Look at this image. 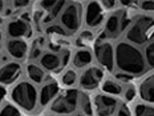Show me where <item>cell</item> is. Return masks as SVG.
Instances as JSON below:
<instances>
[{
  "label": "cell",
  "mask_w": 154,
  "mask_h": 116,
  "mask_svg": "<svg viewBox=\"0 0 154 116\" xmlns=\"http://www.w3.org/2000/svg\"><path fill=\"white\" fill-rule=\"evenodd\" d=\"M93 111L96 116H113L118 108V100L113 96L97 93L93 96Z\"/></svg>",
  "instance_id": "9"
},
{
  "label": "cell",
  "mask_w": 154,
  "mask_h": 116,
  "mask_svg": "<svg viewBox=\"0 0 154 116\" xmlns=\"http://www.w3.org/2000/svg\"><path fill=\"white\" fill-rule=\"evenodd\" d=\"M45 116H61V115H54V114H47Z\"/></svg>",
  "instance_id": "40"
},
{
  "label": "cell",
  "mask_w": 154,
  "mask_h": 116,
  "mask_svg": "<svg viewBox=\"0 0 154 116\" xmlns=\"http://www.w3.org/2000/svg\"><path fill=\"white\" fill-rule=\"evenodd\" d=\"M82 18H84V11H82V5L76 2H68L59 16L60 25L65 30L66 32H77L81 27Z\"/></svg>",
  "instance_id": "5"
},
{
  "label": "cell",
  "mask_w": 154,
  "mask_h": 116,
  "mask_svg": "<svg viewBox=\"0 0 154 116\" xmlns=\"http://www.w3.org/2000/svg\"><path fill=\"white\" fill-rule=\"evenodd\" d=\"M29 31H31L29 24L21 18L12 19L7 24V34L11 39H23L28 36Z\"/></svg>",
  "instance_id": "13"
},
{
  "label": "cell",
  "mask_w": 154,
  "mask_h": 116,
  "mask_svg": "<svg viewBox=\"0 0 154 116\" xmlns=\"http://www.w3.org/2000/svg\"><path fill=\"white\" fill-rule=\"evenodd\" d=\"M2 31H0V51H2Z\"/></svg>",
  "instance_id": "39"
},
{
  "label": "cell",
  "mask_w": 154,
  "mask_h": 116,
  "mask_svg": "<svg viewBox=\"0 0 154 116\" xmlns=\"http://www.w3.org/2000/svg\"><path fill=\"white\" fill-rule=\"evenodd\" d=\"M5 7H7L5 2H2V0H0V14H3V12L5 11Z\"/></svg>",
  "instance_id": "37"
},
{
  "label": "cell",
  "mask_w": 154,
  "mask_h": 116,
  "mask_svg": "<svg viewBox=\"0 0 154 116\" xmlns=\"http://www.w3.org/2000/svg\"><path fill=\"white\" fill-rule=\"evenodd\" d=\"M93 56L101 66V68L108 69L109 72L114 69V46L106 39H100L94 44Z\"/></svg>",
  "instance_id": "7"
},
{
  "label": "cell",
  "mask_w": 154,
  "mask_h": 116,
  "mask_svg": "<svg viewBox=\"0 0 154 116\" xmlns=\"http://www.w3.org/2000/svg\"><path fill=\"white\" fill-rule=\"evenodd\" d=\"M11 100L17 108L31 112L38 105V91L29 80H20L12 87Z\"/></svg>",
  "instance_id": "2"
},
{
  "label": "cell",
  "mask_w": 154,
  "mask_h": 116,
  "mask_svg": "<svg viewBox=\"0 0 154 116\" xmlns=\"http://www.w3.org/2000/svg\"><path fill=\"white\" fill-rule=\"evenodd\" d=\"M104 80V71L98 66H89L79 76V87L84 91H93L98 88Z\"/></svg>",
  "instance_id": "8"
},
{
  "label": "cell",
  "mask_w": 154,
  "mask_h": 116,
  "mask_svg": "<svg viewBox=\"0 0 154 116\" xmlns=\"http://www.w3.org/2000/svg\"><path fill=\"white\" fill-rule=\"evenodd\" d=\"M38 5H40V8L43 9L44 12H51L52 8L56 5V0H45V2H40Z\"/></svg>",
  "instance_id": "31"
},
{
  "label": "cell",
  "mask_w": 154,
  "mask_h": 116,
  "mask_svg": "<svg viewBox=\"0 0 154 116\" xmlns=\"http://www.w3.org/2000/svg\"><path fill=\"white\" fill-rule=\"evenodd\" d=\"M66 5V2H63V0H59V2H56V5L52 8V11L49 12V16L52 19H56L59 18L60 15H61V12L64 11V8H65Z\"/></svg>",
  "instance_id": "27"
},
{
  "label": "cell",
  "mask_w": 154,
  "mask_h": 116,
  "mask_svg": "<svg viewBox=\"0 0 154 116\" xmlns=\"http://www.w3.org/2000/svg\"><path fill=\"white\" fill-rule=\"evenodd\" d=\"M32 2H28V0H15V2H11V5L15 8H27L29 7Z\"/></svg>",
  "instance_id": "32"
},
{
  "label": "cell",
  "mask_w": 154,
  "mask_h": 116,
  "mask_svg": "<svg viewBox=\"0 0 154 116\" xmlns=\"http://www.w3.org/2000/svg\"><path fill=\"white\" fill-rule=\"evenodd\" d=\"M5 95H7V89L4 88V85L0 84V107L3 105V100H4Z\"/></svg>",
  "instance_id": "35"
},
{
  "label": "cell",
  "mask_w": 154,
  "mask_h": 116,
  "mask_svg": "<svg viewBox=\"0 0 154 116\" xmlns=\"http://www.w3.org/2000/svg\"><path fill=\"white\" fill-rule=\"evenodd\" d=\"M60 93V87L56 80H45L38 89V105L47 107L54 100L57 95Z\"/></svg>",
  "instance_id": "11"
},
{
  "label": "cell",
  "mask_w": 154,
  "mask_h": 116,
  "mask_svg": "<svg viewBox=\"0 0 154 116\" xmlns=\"http://www.w3.org/2000/svg\"><path fill=\"white\" fill-rule=\"evenodd\" d=\"M21 75V66L19 62H7L0 66V84L8 85L15 83Z\"/></svg>",
  "instance_id": "12"
},
{
  "label": "cell",
  "mask_w": 154,
  "mask_h": 116,
  "mask_svg": "<svg viewBox=\"0 0 154 116\" xmlns=\"http://www.w3.org/2000/svg\"><path fill=\"white\" fill-rule=\"evenodd\" d=\"M101 91L102 93L105 95H109V96H122V92H124V85L118 82L117 79H104L101 83Z\"/></svg>",
  "instance_id": "19"
},
{
  "label": "cell",
  "mask_w": 154,
  "mask_h": 116,
  "mask_svg": "<svg viewBox=\"0 0 154 116\" xmlns=\"http://www.w3.org/2000/svg\"><path fill=\"white\" fill-rule=\"evenodd\" d=\"M84 21L88 28H98L105 21V9L100 2H89L84 8Z\"/></svg>",
  "instance_id": "10"
},
{
  "label": "cell",
  "mask_w": 154,
  "mask_h": 116,
  "mask_svg": "<svg viewBox=\"0 0 154 116\" xmlns=\"http://www.w3.org/2000/svg\"><path fill=\"white\" fill-rule=\"evenodd\" d=\"M77 82H79V75H77L76 69L68 68V69H65L63 72V75H61V83H63V85H65V87H73Z\"/></svg>",
  "instance_id": "23"
},
{
  "label": "cell",
  "mask_w": 154,
  "mask_h": 116,
  "mask_svg": "<svg viewBox=\"0 0 154 116\" xmlns=\"http://www.w3.org/2000/svg\"><path fill=\"white\" fill-rule=\"evenodd\" d=\"M45 32L51 36H66V34H68L60 24H54V23H51L48 25L45 28Z\"/></svg>",
  "instance_id": "25"
},
{
  "label": "cell",
  "mask_w": 154,
  "mask_h": 116,
  "mask_svg": "<svg viewBox=\"0 0 154 116\" xmlns=\"http://www.w3.org/2000/svg\"><path fill=\"white\" fill-rule=\"evenodd\" d=\"M101 7L104 9H109V11H116V8L118 7V2H114V0H102V2H100Z\"/></svg>",
  "instance_id": "30"
},
{
  "label": "cell",
  "mask_w": 154,
  "mask_h": 116,
  "mask_svg": "<svg viewBox=\"0 0 154 116\" xmlns=\"http://www.w3.org/2000/svg\"><path fill=\"white\" fill-rule=\"evenodd\" d=\"M116 116H133V114L130 112V109L128 108L126 104H124V103H120L118 104V108L117 111H116Z\"/></svg>",
  "instance_id": "29"
},
{
  "label": "cell",
  "mask_w": 154,
  "mask_h": 116,
  "mask_svg": "<svg viewBox=\"0 0 154 116\" xmlns=\"http://www.w3.org/2000/svg\"><path fill=\"white\" fill-rule=\"evenodd\" d=\"M137 96V89L134 85H126L124 88V92H122V98L125 99V102H133Z\"/></svg>",
  "instance_id": "26"
},
{
  "label": "cell",
  "mask_w": 154,
  "mask_h": 116,
  "mask_svg": "<svg viewBox=\"0 0 154 116\" xmlns=\"http://www.w3.org/2000/svg\"><path fill=\"white\" fill-rule=\"evenodd\" d=\"M80 39H82L84 41L91 40V39H92V32H91V31H84V32H81V35H80Z\"/></svg>",
  "instance_id": "36"
},
{
  "label": "cell",
  "mask_w": 154,
  "mask_h": 116,
  "mask_svg": "<svg viewBox=\"0 0 154 116\" xmlns=\"http://www.w3.org/2000/svg\"><path fill=\"white\" fill-rule=\"evenodd\" d=\"M38 63H40V67L44 71H49V72H56V71H59L60 67L63 66L61 56L57 52H52V51L44 52L41 55Z\"/></svg>",
  "instance_id": "16"
},
{
  "label": "cell",
  "mask_w": 154,
  "mask_h": 116,
  "mask_svg": "<svg viewBox=\"0 0 154 116\" xmlns=\"http://www.w3.org/2000/svg\"><path fill=\"white\" fill-rule=\"evenodd\" d=\"M142 53H143V59H145L146 67L154 69V35L150 36V39L146 41L145 46H143Z\"/></svg>",
  "instance_id": "20"
},
{
  "label": "cell",
  "mask_w": 154,
  "mask_h": 116,
  "mask_svg": "<svg viewBox=\"0 0 154 116\" xmlns=\"http://www.w3.org/2000/svg\"><path fill=\"white\" fill-rule=\"evenodd\" d=\"M25 75H27L28 80L35 85L43 84L47 80V73H45V71L40 67V64L28 63L27 67H25Z\"/></svg>",
  "instance_id": "17"
},
{
  "label": "cell",
  "mask_w": 154,
  "mask_h": 116,
  "mask_svg": "<svg viewBox=\"0 0 154 116\" xmlns=\"http://www.w3.org/2000/svg\"><path fill=\"white\" fill-rule=\"evenodd\" d=\"M43 53H44L43 48L38 46V44H35V47L32 48V51H31V59H37L38 56L41 57V55Z\"/></svg>",
  "instance_id": "34"
},
{
  "label": "cell",
  "mask_w": 154,
  "mask_h": 116,
  "mask_svg": "<svg viewBox=\"0 0 154 116\" xmlns=\"http://www.w3.org/2000/svg\"><path fill=\"white\" fill-rule=\"evenodd\" d=\"M133 116H154V105L145 102L136 103L133 107Z\"/></svg>",
  "instance_id": "21"
},
{
  "label": "cell",
  "mask_w": 154,
  "mask_h": 116,
  "mask_svg": "<svg viewBox=\"0 0 154 116\" xmlns=\"http://www.w3.org/2000/svg\"><path fill=\"white\" fill-rule=\"evenodd\" d=\"M0 116H21V112L12 103H4L0 107Z\"/></svg>",
  "instance_id": "24"
},
{
  "label": "cell",
  "mask_w": 154,
  "mask_h": 116,
  "mask_svg": "<svg viewBox=\"0 0 154 116\" xmlns=\"http://www.w3.org/2000/svg\"><path fill=\"white\" fill-rule=\"evenodd\" d=\"M114 64L118 72L128 73L133 77L143 75L147 68L141 48L126 40L118 41L114 46Z\"/></svg>",
  "instance_id": "1"
},
{
  "label": "cell",
  "mask_w": 154,
  "mask_h": 116,
  "mask_svg": "<svg viewBox=\"0 0 154 116\" xmlns=\"http://www.w3.org/2000/svg\"><path fill=\"white\" fill-rule=\"evenodd\" d=\"M79 99L80 91L76 88H68L65 91L60 92L54 98V100L49 104L51 114L61 116L73 115L79 109Z\"/></svg>",
  "instance_id": "4"
},
{
  "label": "cell",
  "mask_w": 154,
  "mask_h": 116,
  "mask_svg": "<svg viewBox=\"0 0 154 116\" xmlns=\"http://www.w3.org/2000/svg\"><path fill=\"white\" fill-rule=\"evenodd\" d=\"M154 27V18L147 14L137 15L125 31V40L133 46H145L150 39L149 32Z\"/></svg>",
  "instance_id": "3"
},
{
  "label": "cell",
  "mask_w": 154,
  "mask_h": 116,
  "mask_svg": "<svg viewBox=\"0 0 154 116\" xmlns=\"http://www.w3.org/2000/svg\"><path fill=\"white\" fill-rule=\"evenodd\" d=\"M0 24H3V18L0 16Z\"/></svg>",
  "instance_id": "41"
},
{
  "label": "cell",
  "mask_w": 154,
  "mask_h": 116,
  "mask_svg": "<svg viewBox=\"0 0 154 116\" xmlns=\"http://www.w3.org/2000/svg\"><path fill=\"white\" fill-rule=\"evenodd\" d=\"M7 53L15 60H23L28 53V44L23 39H9L5 44Z\"/></svg>",
  "instance_id": "14"
},
{
  "label": "cell",
  "mask_w": 154,
  "mask_h": 116,
  "mask_svg": "<svg viewBox=\"0 0 154 116\" xmlns=\"http://www.w3.org/2000/svg\"><path fill=\"white\" fill-rule=\"evenodd\" d=\"M79 108L81 109V114L85 116H93V103L91 102L89 96L86 93L80 92V99H79Z\"/></svg>",
  "instance_id": "22"
},
{
  "label": "cell",
  "mask_w": 154,
  "mask_h": 116,
  "mask_svg": "<svg viewBox=\"0 0 154 116\" xmlns=\"http://www.w3.org/2000/svg\"><path fill=\"white\" fill-rule=\"evenodd\" d=\"M138 8L142 12H154V0H145V2H138Z\"/></svg>",
  "instance_id": "28"
},
{
  "label": "cell",
  "mask_w": 154,
  "mask_h": 116,
  "mask_svg": "<svg viewBox=\"0 0 154 116\" xmlns=\"http://www.w3.org/2000/svg\"><path fill=\"white\" fill-rule=\"evenodd\" d=\"M130 23H131V19H128L125 12L116 9L108 18H105V21H104L105 36L108 39H114L120 36L124 31L128 30Z\"/></svg>",
  "instance_id": "6"
},
{
  "label": "cell",
  "mask_w": 154,
  "mask_h": 116,
  "mask_svg": "<svg viewBox=\"0 0 154 116\" xmlns=\"http://www.w3.org/2000/svg\"><path fill=\"white\" fill-rule=\"evenodd\" d=\"M73 116H85V115H82L81 112H75V114H73Z\"/></svg>",
  "instance_id": "38"
},
{
  "label": "cell",
  "mask_w": 154,
  "mask_h": 116,
  "mask_svg": "<svg viewBox=\"0 0 154 116\" xmlns=\"http://www.w3.org/2000/svg\"><path fill=\"white\" fill-rule=\"evenodd\" d=\"M138 95L141 100L154 105V72L143 77L138 85Z\"/></svg>",
  "instance_id": "15"
},
{
  "label": "cell",
  "mask_w": 154,
  "mask_h": 116,
  "mask_svg": "<svg viewBox=\"0 0 154 116\" xmlns=\"http://www.w3.org/2000/svg\"><path fill=\"white\" fill-rule=\"evenodd\" d=\"M93 62V52L88 48L76 50L72 56V64L76 68H88Z\"/></svg>",
  "instance_id": "18"
},
{
  "label": "cell",
  "mask_w": 154,
  "mask_h": 116,
  "mask_svg": "<svg viewBox=\"0 0 154 116\" xmlns=\"http://www.w3.org/2000/svg\"><path fill=\"white\" fill-rule=\"evenodd\" d=\"M116 79L118 80V82L122 84V82L124 83H129L131 79H133V76L131 75H128V73H124V72H118V73H116Z\"/></svg>",
  "instance_id": "33"
}]
</instances>
